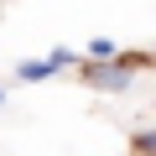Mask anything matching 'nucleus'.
I'll use <instances>...</instances> for the list:
<instances>
[{"label":"nucleus","mask_w":156,"mask_h":156,"mask_svg":"<svg viewBox=\"0 0 156 156\" xmlns=\"http://www.w3.org/2000/svg\"><path fill=\"white\" fill-rule=\"evenodd\" d=\"M146 57H109V62H83V83L89 89H104V94H115V89H130V78H135V68H140Z\"/></svg>","instance_id":"1"},{"label":"nucleus","mask_w":156,"mask_h":156,"mask_svg":"<svg viewBox=\"0 0 156 156\" xmlns=\"http://www.w3.org/2000/svg\"><path fill=\"white\" fill-rule=\"evenodd\" d=\"M62 68H73V52H68V47H57V52H47V57L16 62V78H21V83H42V78H57Z\"/></svg>","instance_id":"2"},{"label":"nucleus","mask_w":156,"mask_h":156,"mask_svg":"<svg viewBox=\"0 0 156 156\" xmlns=\"http://www.w3.org/2000/svg\"><path fill=\"white\" fill-rule=\"evenodd\" d=\"M109 57H120V52H115V42H109V37H94V42H89V57H83V62H109Z\"/></svg>","instance_id":"3"},{"label":"nucleus","mask_w":156,"mask_h":156,"mask_svg":"<svg viewBox=\"0 0 156 156\" xmlns=\"http://www.w3.org/2000/svg\"><path fill=\"white\" fill-rule=\"evenodd\" d=\"M130 146H135V156H156V130H140Z\"/></svg>","instance_id":"4"},{"label":"nucleus","mask_w":156,"mask_h":156,"mask_svg":"<svg viewBox=\"0 0 156 156\" xmlns=\"http://www.w3.org/2000/svg\"><path fill=\"white\" fill-rule=\"evenodd\" d=\"M0 104H5V89H0Z\"/></svg>","instance_id":"5"}]
</instances>
